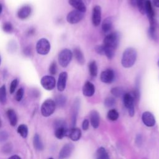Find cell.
Listing matches in <instances>:
<instances>
[{
  "label": "cell",
  "instance_id": "33",
  "mask_svg": "<svg viewBox=\"0 0 159 159\" xmlns=\"http://www.w3.org/2000/svg\"><path fill=\"white\" fill-rule=\"evenodd\" d=\"M116 104V99L113 97H107L104 100V105L107 107H111Z\"/></svg>",
  "mask_w": 159,
  "mask_h": 159
},
{
  "label": "cell",
  "instance_id": "11",
  "mask_svg": "<svg viewBox=\"0 0 159 159\" xmlns=\"http://www.w3.org/2000/svg\"><path fill=\"white\" fill-rule=\"evenodd\" d=\"M101 20V9L99 6H96L93 10L92 22L94 26H98Z\"/></svg>",
  "mask_w": 159,
  "mask_h": 159
},
{
  "label": "cell",
  "instance_id": "22",
  "mask_svg": "<svg viewBox=\"0 0 159 159\" xmlns=\"http://www.w3.org/2000/svg\"><path fill=\"white\" fill-rule=\"evenodd\" d=\"M130 3L133 6H137L142 14H145V0H130Z\"/></svg>",
  "mask_w": 159,
  "mask_h": 159
},
{
  "label": "cell",
  "instance_id": "49",
  "mask_svg": "<svg viewBox=\"0 0 159 159\" xmlns=\"http://www.w3.org/2000/svg\"><path fill=\"white\" fill-rule=\"evenodd\" d=\"M1 124H2V122H1V119H0V127H1Z\"/></svg>",
  "mask_w": 159,
  "mask_h": 159
},
{
  "label": "cell",
  "instance_id": "18",
  "mask_svg": "<svg viewBox=\"0 0 159 159\" xmlns=\"http://www.w3.org/2000/svg\"><path fill=\"white\" fill-rule=\"evenodd\" d=\"M102 31L106 34H108L111 32V30L113 27L112 20L111 17H107L105 19L102 23Z\"/></svg>",
  "mask_w": 159,
  "mask_h": 159
},
{
  "label": "cell",
  "instance_id": "20",
  "mask_svg": "<svg viewBox=\"0 0 159 159\" xmlns=\"http://www.w3.org/2000/svg\"><path fill=\"white\" fill-rule=\"evenodd\" d=\"M79 107H80V101L78 99H76L75 100V101L74 102L73 107H72L71 121H72V124L73 125H75L76 124V117L78 115V112L79 110Z\"/></svg>",
  "mask_w": 159,
  "mask_h": 159
},
{
  "label": "cell",
  "instance_id": "50",
  "mask_svg": "<svg viewBox=\"0 0 159 159\" xmlns=\"http://www.w3.org/2000/svg\"><path fill=\"white\" fill-rule=\"evenodd\" d=\"M1 56H0V64H1Z\"/></svg>",
  "mask_w": 159,
  "mask_h": 159
},
{
  "label": "cell",
  "instance_id": "32",
  "mask_svg": "<svg viewBox=\"0 0 159 159\" xmlns=\"http://www.w3.org/2000/svg\"><path fill=\"white\" fill-rule=\"evenodd\" d=\"M6 101V86L2 85L0 88V102L4 104Z\"/></svg>",
  "mask_w": 159,
  "mask_h": 159
},
{
  "label": "cell",
  "instance_id": "6",
  "mask_svg": "<svg viewBox=\"0 0 159 159\" xmlns=\"http://www.w3.org/2000/svg\"><path fill=\"white\" fill-rule=\"evenodd\" d=\"M36 50L37 52L40 55H47L50 50V43L49 41L42 38L38 40L36 44Z\"/></svg>",
  "mask_w": 159,
  "mask_h": 159
},
{
  "label": "cell",
  "instance_id": "24",
  "mask_svg": "<svg viewBox=\"0 0 159 159\" xmlns=\"http://www.w3.org/2000/svg\"><path fill=\"white\" fill-rule=\"evenodd\" d=\"M55 135L58 139H61L66 136L68 129L66 127H60L55 129Z\"/></svg>",
  "mask_w": 159,
  "mask_h": 159
},
{
  "label": "cell",
  "instance_id": "48",
  "mask_svg": "<svg viewBox=\"0 0 159 159\" xmlns=\"http://www.w3.org/2000/svg\"><path fill=\"white\" fill-rule=\"evenodd\" d=\"M2 11V6L1 4H0V14H1Z\"/></svg>",
  "mask_w": 159,
  "mask_h": 159
},
{
  "label": "cell",
  "instance_id": "27",
  "mask_svg": "<svg viewBox=\"0 0 159 159\" xmlns=\"http://www.w3.org/2000/svg\"><path fill=\"white\" fill-rule=\"evenodd\" d=\"M17 133L22 137V138H26L28 135V128L26 125L25 124H20L17 127Z\"/></svg>",
  "mask_w": 159,
  "mask_h": 159
},
{
  "label": "cell",
  "instance_id": "9",
  "mask_svg": "<svg viewBox=\"0 0 159 159\" xmlns=\"http://www.w3.org/2000/svg\"><path fill=\"white\" fill-rule=\"evenodd\" d=\"M100 79L101 81L104 83H111L114 79V73L113 70L108 68L102 71L100 75Z\"/></svg>",
  "mask_w": 159,
  "mask_h": 159
},
{
  "label": "cell",
  "instance_id": "30",
  "mask_svg": "<svg viewBox=\"0 0 159 159\" xmlns=\"http://www.w3.org/2000/svg\"><path fill=\"white\" fill-rule=\"evenodd\" d=\"M111 92L112 94H113L116 97H120L121 96H124L125 94L124 89L120 87H115L111 89Z\"/></svg>",
  "mask_w": 159,
  "mask_h": 159
},
{
  "label": "cell",
  "instance_id": "25",
  "mask_svg": "<svg viewBox=\"0 0 159 159\" xmlns=\"http://www.w3.org/2000/svg\"><path fill=\"white\" fill-rule=\"evenodd\" d=\"M33 144H34V148L37 150L40 151V150H42L43 149V143L40 139V136L37 134H35L34 136Z\"/></svg>",
  "mask_w": 159,
  "mask_h": 159
},
{
  "label": "cell",
  "instance_id": "52",
  "mask_svg": "<svg viewBox=\"0 0 159 159\" xmlns=\"http://www.w3.org/2000/svg\"><path fill=\"white\" fill-rule=\"evenodd\" d=\"M158 66H159V60H158Z\"/></svg>",
  "mask_w": 159,
  "mask_h": 159
},
{
  "label": "cell",
  "instance_id": "3",
  "mask_svg": "<svg viewBox=\"0 0 159 159\" xmlns=\"http://www.w3.org/2000/svg\"><path fill=\"white\" fill-rule=\"evenodd\" d=\"M55 107L56 104L55 101L51 99H48L41 106V114L44 117H48L54 112Z\"/></svg>",
  "mask_w": 159,
  "mask_h": 159
},
{
  "label": "cell",
  "instance_id": "43",
  "mask_svg": "<svg viewBox=\"0 0 159 159\" xmlns=\"http://www.w3.org/2000/svg\"><path fill=\"white\" fill-rule=\"evenodd\" d=\"M2 149L4 153H9L11 151V147L9 145V143H7L2 147Z\"/></svg>",
  "mask_w": 159,
  "mask_h": 159
},
{
  "label": "cell",
  "instance_id": "1",
  "mask_svg": "<svg viewBox=\"0 0 159 159\" xmlns=\"http://www.w3.org/2000/svg\"><path fill=\"white\" fill-rule=\"evenodd\" d=\"M136 58V50L132 47L127 48L125 50V51L123 53L121 59V64L124 68H130L135 63Z\"/></svg>",
  "mask_w": 159,
  "mask_h": 159
},
{
  "label": "cell",
  "instance_id": "34",
  "mask_svg": "<svg viewBox=\"0 0 159 159\" xmlns=\"http://www.w3.org/2000/svg\"><path fill=\"white\" fill-rule=\"evenodd\" d=\"M2 29L6 33H11L13 31V25L9 22H6L2 24Z\"/></svg>",
  "mask_w": 159,
  "mask_h": 159
},
{
  "label": "cell",
  "instance_id": "46",
  "mask_svg": "<svg viewBox=\"0 0 159 159\" xmlns=\"http://www.w3.org/2000/svg\"><path fill=\"white\" fill-rule=\"evenodd\" d=\"M34 32H35V30H34V29H33V28H32V29H30L29 30V31H28V34L29 35H32V34H34Z\"/></svg>",
  "mask_w": 159,
  "mask_h": 159
},
{
  "label": "cell",
  "instance_id": "41",
  "mask_svg": "<svg viewBox=\"0 0 159 159\" xmlns=\"http://www.w3.org/2000/svg\"><path fill=\"white\" fill-rule=\"evenodd\" d=\"M8 137V134L6 132H0V141H4L6 140Z\"/></svg>",
  "mask_w": 159,
  "mask_h": 159
},
{
  "label": "cell",
  "instance_id": "13",
  "mask_svg": "<svg viewBox=\"0 0 159 159\" xmlns=\"http://www.w3.org/2000/svg\"><path fill=\"white\" fill-rule=\"evenodd\" d=\"M67 77L68 75L65 71H63L59 75L57 81V89L59 91H63L65 89Z\"/></svg>",
  "mask_w": 159,
  "mask_h": 159
},
{
  "label": "cell",
  "instance_id": "35",
  "mask_svg": "<svg viewBox=\"0 0 159 159\" xmlns=\"http://www.w3.org/2000/svg\"><path fill=\"white\" fill-rule=\"evenodd\" d=\"M114 53H115V50H113L112 48H110L106 47L104 46V55L107 57V58L108 59H112L114 56Z\"/></svg>",
  "mask_w": 159,
  "mask_h": 159
},
{
  "label": "cell",
  "instance_id": "53",
  "mask_svg": "<svg viewBox=\"0 0 159 159\" xmlns=\"http://www.w3.org/2000/svg\"><path fill=\"white\" fill-rule=\"evenodd\" d=\"M86 1H87V0H86Z\"/></svg>",
  "mask_w": 159,
  "mask_h": 159
},
{
  "label": "cell",
  "instance_id": "38",
  "mask_svg": "<svg viewBox=\"0 0 159 159\" xmlns=\"http://www.w3.org/2000/svg\"><path fill=\"white\" fill-rule=\"evenodd\" d=\"M49 71L52 75H55L57 72V65L55 61H53L49 68Z\"/></svg>",
  "mask_w": 159,
  "mask_h": 159
},
{
  "label": "cell",
  "instance_id": "28",
  "mask_svg": "<svg viewBox=\"0 0 159 159\" xmlns=\"http://www.w3.org/2000/svg\"><path fill=\"white\" fill-rule=\"evenodd\" d=\"M89 71L91 76L96 77L98 74V66L95 61H92L89 64Z\"/></svg>",
  "mask_w": 159,
  "mask_h": 159
},
{
  "label": "cell",
  "instance_id": "51",
  "mask_svg": "<svg viewBox=\"0 0 159 159\" xmlns=\"http://www.w3.org/2000/svg\"><path fill=\"white\" fill-rule=\"evenodd\" d=\"M48 159H53V158H49Z\"/></svg>",
  "mask_w": 159,
  "mask_h": 159
},
{
  "label": "cell",
  "instance_id": "31",
  "mask_svg": "<svg viewBox=\"0 0 159 159\" xmlns=\"http://www.w3.org/2000/svg\"><path fill=\"white\" fill-rule=\"evenodd\" d=\"M66 101V99L65 96L62 94H59L56 97L55 99V104L56 105H58V106H63Z\"/></svg>",
  "mask_w": 159,
  "mask_h": 159
},
{
  "label": "cell",
  "instance_id": "8",
  "mask_svg": "<svg viewBox=\"0 0 159 159\" xmlns=\"http://www.w3.org/2000/svg\"><path fill=\"white\" fill-rule=\"evenodd\" d=\"M40 83L43 88L50 91L54 89L56 84V81L54 77L49 75L43 76L40 80Z\"/></svg>",
  "mask_w": 159,
  "mask_h": 159
},
{
  "label": "cell",
  "instance_id": "21",
  "mask_svg": "<svg viewBox=\"0 0 159 159\" xmlns=\"http://www.w3.org/2000/svg\"><path fill=\"white\" fill-rule=\"evenodd\" d=\"M6 113H7V116L9 121L10 122V124L12 126L16 125L17 123V117L15 111L12 109H7Z\"/></svg>",
  "mask_w": 159,
  "mask_h": 159
},
{
  "label": "cell",
  "instance_id": "19",
  "mask_svg": "<svg viewBox=\"0 0 159 159\" xmlns=\"http://www.w3.org/2000/svg\"><path fill=\"white\" fill-rule=\"evenodd\" d=\"M89 117H90V122L92 126L94 129L98 128L100 122V117L98 112L95 110L91 111L90 112Z\"/></svg>",
  "mask_w": 159,
  "mask_h": 159
},
{
  "label": "cell",
  "instance_id": "42",
  "mask_svg": "<svg viewBox=\"0 0 159 159\" xmlns=\"http://www.w3.org/2000/svg\"><path fill=\"white\" fill-rule=\"evenodd\" d=\"M89 127V120L88 119H84L82 123V128L84 130H86Z\"/></svg>",
  "mask_w": 159,
  "mask_h": 159
},
{
  "label": "cell",
  "instance_id": "7",
  "mask_svg": "<svg viewBox=\"0 0 159 159\" xmlns=\"http://www.w3.org/2000/svg\"><path fill=\"white\" fill-rule=\"evenodd\" d=\"M84 17V13L78 10H73L70 12L66 16V20L71 24L79 22Z\"/></svg>",
  "mask_w": 159,
  "mask_h": 159
},
{
  "label": "cell",
  "instance_id": "39",
  "mask_svg": "<svg viewBox=\"0 0 159 159\" xmlns=\"http://www.w3.org/2000/svg\"><path fill=\"white\" fill-rule=\"evenodd\" d=\"M54 127H55V129L60 127H66V122L63 120H61V119L57 120L54 123Z\"/></svg>",
  "mask_w": 159,
  "mask_h": 159
},
{
  "label": "cell",
  "instance_id": "15",
  "mask_svg": "<svg viewBox=\"0 0 159 159\" xmlns=\"http://www.w3.org/2000/svg\"><path fill=\"white\" fill-rule=\"evenodd\" d=\"M95 92V88L94 84L89 81L85 82L83 87V93L85 96H92Z\"/></svg>",
  "mask_w": 159,
  "mask_h": 159
},
{
  "label": "cell",
  "instance_id": "26",
  "mask_svg": "<svg viewBox=\"0 0 159 159\" xmlns=\"http://www.w3.org/2000/svg\"><path fill=\"white\" fill-rule=\"evenodd\" d=\"M96 159H110L109 157L103 147H100L96 152Z\"/></svg>",
  "mask_w": 159,
  "mask_h": 159
},
{
  "label": "cell",
  "instance_id": "44",
  "mask_svg": "<svg viewBox=\"0 0 159 159\" xmlns=\"http://www.w3.org/2000/svg\"><path fill=\"white\" fill-rule=\"evenodd\" d=\"M24 54L25 55H30V53H31V52H32V50H31V48H30V47H26L25 49H24Z\"/></svg>",
  "mask_w": 159,
  "mask_h": 159
},
{
  "label": "cell",
  "instance_id": "36",
  "mask_svg": "<svg viewBox=\"0 0 159 159\" xmlns=\"http://www.w3.org/2000/svg\"><path fill=\"white\" fill-rule=\"evenodd\" d=\"M24 93V91L22 88H20V89H19L16 94V96H15L16 100L17 101H20L23 98Z\"/></svg>",
  "mask_w": 159,
  "mask_h": 159
},
{
  "label": "cell",
  "instance_id": "17",
  "mask_svg": "<svg viewBox=\"0 0 159 159\" xmlns=\"http://www.w3.org/2000/svg\"><path fill=\"white\" fill-rule=\"evenodd\" d=\"M68 2L71 6L75 8L76 10L83 13L86 12V6L83 0H68Z\"/></svg>",
  "mask_w": 159,
  "mask_h": 159
},
{
  "label": "cell",
  "instance_id": "2",
  "mask_svg": "<svg viewBox=\"0 0 159 159\" xmlns=\"http://www.w3.org/2000/svg\"><path fill=\"white\" fill-rule=\"evenodd\" d=\"M120 34L117 32H112L107 34L104 39V45L106 47L116 50L119 43Z\"/></svg>",
  "mask_w": 159,
  "mask_h": 159
},
{
  "label": "cell",
  "instance_id": "4",
  "mask_svg": "<svg viewBox=\"0 0 159 159\" xmlns=\"http://www.w3.org/2000/svg\"><path fill=\"white\" fill-rule=\"evenodd\" d=\"M135 100V96L132 93H125L123 96V101L124 106L128 109L130 116L134 115V101Z\"/></svg>",
  "mask_w": 159,
  "mask_h": 159
},
{
  "label": "cell",
  "instance_id": "47",
  "mask_svg": "<svg viewBox=\"0 0 159 159\" xmlns=\"http://www.w3.org/2000/svg\"><path fill=\"white\" fill-rule=\"evenodd\" d=\"M153 2L154 5H155L156 7H159V0H153Z\"/></svg>",
  "mask_w": 159,
  "mask_h": 159
},
{
  "label": "cell",
  "instance_id": "16",
  "mask_svg": "<svg viewBox=\"0 0 159 159\" xmlns=\"http://www.w3.org/2000/svg\"><path fill=\"white\" fill-rule=\"evenodd\" d=\"M32 12V9L29 6H24L17 11V16L20 19H25L29 17Z\"/></svg>",
  "mask_w": 159,
  "mask_h": 159
},
{
  "label": "cell",
  "instance_id": "5",
  "mask_svg": "<svg viewBox=\"0 0 159 159\" xmlns=\"http://www.w3.org/2000/svg\"><path fill=\"white\" fill-rule=\"evenodd\" d=\"M73 53L68 48L62 50L58 54V60L60 65L62 67H66L70 63L72 58Z\"/></svg>",
  "mask_w": 159,
  "mask_h": 159
},
{
  "label": "cell",
  "instance_id": "10",
  "mask_svg": "<svg viewBox=\"0 0 159 159\" xmlns=\"http://www.w3.org/2000/svg\"><path fill=\"white\" fill-rule=\"evenodd\" d=\"M74 150V145L71 143L65 144L60 150L58 159H66L68 158Z\"/></svg>",
  "mask_w": 159,
  "mask_h": 159
},
{
  "label": "cell",
  "instance_id": "45",
  "mask_svg": "<svg viewBox=\"0 0 159 159\" xmlns=\"http://www.w3.org/2000/svg\"><path fill=\"white\" fill-rule=\"evenodd\" d=\"M8 159H21V158L19 156L17 155H12V156L10 157Z\"/></svg>",
  "mask_w": 159,
  "mask_h": 159
},
{
  "label": "cell",
  "instance_id": "40",
  "mask_svg": "<svg viewBox=\"0 0 159 159\" xmlns=\"http://www.w3.org/2000/svg\"><path fill=\"white\" fill-rule=\"evenodd\" d=\"M95 50L96 53L99 55H104V46L103 45L96 46L95 47Z\"/></svg>",
  "mask_w": 159,
  "mask_h": 159
},
{
  "label": "cell",
  "instance_id": "37",
  "mask_svg": "<svg viewBox=\"0 0 159 159\" xmlns=\"http://www.w3.org/2000/svg\"><path fill=\"white\" fill-rule=\"evenodd\" d=\"M18 84V80L17 79H15L14 80L12 81L11 85H10V88H9V91H10V93L12 94L14 93V92L15 91L17 86Z\"/></svg>",
  "mask_w": 159,
  "mask_h": 159
},
{
  "label": "cell",
  "instance_id": "12",
  "mask_svg": "<svg viewBox=\"0 0 159 159\" xmlns=\"http://www.w3.org/2000/svg\"><path fill=\"white\" fill-rule=\"evenodd\" d=\"M142 120L143 124L147 127H152L155 124V119L153 115L148 112H144L142 116Z\"/></svg>",
  "mask_w": 159,
  "mask_h": 159
},
{
  "label": "cell",
  "instance_id": "23",
  "mask_svg": "<svg viewBox=\"0 0 159 159\" xmlns=\"http://www.w3.org/2000/svg\"><path fill=\"white\" fill-rule=\"evenodd\" d=\"M73 54L78 63L81 65H83L84 63L85 59L83 53L79 48H75L73 50Z\"/></svg>",
  "mask_w": 159,
  "mask_h": 159
},
{
  "label": "cell",
  "instance_id": "14",
  "mask_svg": "<svg viewBox=\"0 0 159 159\" xmlns=\"http://www.w3.org/2000/svg\"><path fill=\"white\" fill-rule=\"evenodd\" d=\"M66 136L70 137L73 141H77L81 138V132L79 128L72 127L70 129H68Z\"/></svg>",
  "mask_w": 159,
  "mask_h": 159
},
{
  "label": "cell",
  "instance_id": "29",
  "mask_svg": "<svg viewBox=\"0 0 159 159\" xmlns=\"http://www.w3.org/2000/svg\"><path fill=\"white\" fill-rule=\"evenodd\" d=\"M107 116V118L110 120L114 121V120H116L118 119V117H119V113H118V112L116 109H111V110H109L108 111Z\"/></svg>",
  "mask_w": 159,
  "mask_h": 159
}]
</instances>
